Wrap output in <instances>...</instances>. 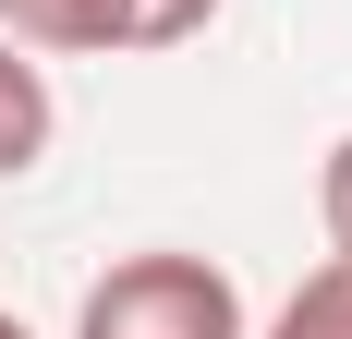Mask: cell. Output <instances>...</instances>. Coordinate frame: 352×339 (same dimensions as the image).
I'll return each mask as SVG.
<instances>
[{"instance_id":"obj_1","label":"cell","mask_w":352,"mask_h":339,"mask_svg":"<svg viewBox=\"0 0 352 339\" xmlns=\"http://www.w3.org/2000/svg\"><path fill=\"white\" fill-rule=\"evenodd\" d=\"M73 339H255L243 327V279L182 255V242H146V255H109L73 303Z\"/></svg>"},{"instance_id":"obj_2","label":"cell","mask_w":352,"mask_h":339,"mask_svg":"<svg viewBox=\"0 0 352 339\" xmlns=\"http://www.w3.org/2000/svg\"><path fill=\"white\" fill-rule=\"evenodd\" d=\"M0 36L61 49V61H109V49H146V0H0Z\"/></svg>"},{"instance_id":"obj_3","label":"cell","mask_w":352,"mask_h":339,"mask_svg":"<svg viewBox=\"0 0 352 339\" xmlns=\"http://www.w3.org/2000/svg\"><path fill=\"white\" fill-rule=\"evenodd\" d=\"M61 134V97H49V73H36L25 36H0V182H25Z\"/></svg>"},{"instance_id":"obj_4","label":"cell","mask_w":352,"mask_h":339,"mask_svg":"<svg viewBox=\"0 0 352 339\" xmlns=\"http://www.w3.org/2000/svg\"><path fill=\"white\" fill-rule=\"evenodd\" d=\"M267 339H352V255L304 267V291H292V303L267 315Z\"/></svg>"},{"instance_id":"obj_5","label":"cell","mask_w":352,"mask_h":339,"mask_svg":"<svg viewBox=\"0 0 352 339\" xmlns=\"http://www.w3.org/2000/svg\"><path fill=\"white\" fill-rule=\"evenodd\" d=\"M316 218H328V255H352V134L316 158Z\"/></svg>"},{"instance_id":"obj_6","label":"cell","mask_w":352,"mask_h":339,"mask_svg":"<svg viewBox=\"0 0 352 339\" xmlns=\"http://www.w3.org/2000/svg\"><path fill=\"white\" fill-rule=\"evenodd\" d=\"M0 339H25V315H12V303H0Z\"/></svg>"}]
</instances>
